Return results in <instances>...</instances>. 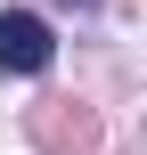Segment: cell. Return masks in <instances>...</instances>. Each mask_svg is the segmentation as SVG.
I'll return each instance as SVG.
<instances>
[{
  "mask_svg": "<svg viewBox=\"0 0 147 155\" xmlns=\"http://www.w3.org/2000/svg\"><path fill=\"white\" fill-rule=\"evenodd\" d=\"M49 57H57L49 25H41L33 8H0V65H8V74H41Z\"/></svg>",
  "mask_w": 147,
  "mask_h": 155,
  "instance_id": "1",
  "label": "cell"
}]
</instances>
